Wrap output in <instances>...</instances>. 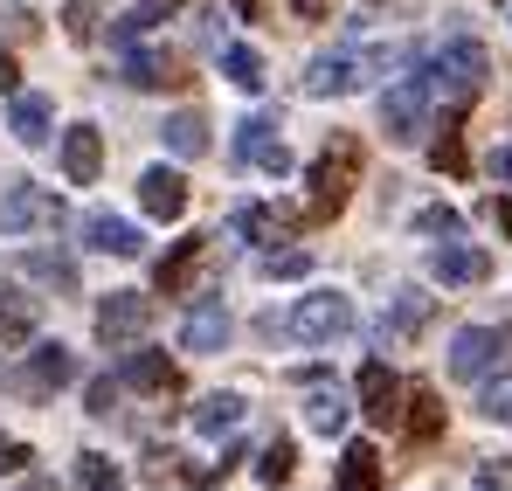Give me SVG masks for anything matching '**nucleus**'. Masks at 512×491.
<instances>
[{
	"label": "nucleus",
	"instance_id": "obj_20",
	"mask_svg": "<svg viewBox=\"0 0 512 491\" xmlns=\"http://www.w3.org/2000/svg\"><path fill=\"white\" fill-rule=\"evenodd\" d=\"M333 491H381V450H374V443H346L340 485Z\"/></svg>",
	"mask_w": 512,
	"mask_h": 491
},
{
	"label": "nucleus",
	"instance_id": "obj_43",
	"mask_svg": "<svg viewBox=\"0 0 512 491\" xmlns=\"http://www.w3.org/2000/svg\"><path fill=\"white\" fill-rule=\"evenodd\" d=\"M0 90H21V63H14L7 49H0Z\"/></svg>",
	"mask_w": 512,
	"mask_h": 491
},
{
	"label": "nucleus",
	"instance_id": "obj_17",
	"mask_svg": "<svg viewBox=\"0 0 512 491\" xmlns=\"http://www.w3.org/2000/svg\"><path fill=\"white\" fill-rule=\"evenodd\" d=\"M84 243L90 249H104V256H139V229H132V222H125V215H90L84 222Z\"/></svg>",
	"mask_w": 512,
	"mask_h": 491
},
{
	"label": "nucleus",
	"instance_id": "obj_26",
	"mask_svg": "<svg viewBox=\"0 0 512 491\" xmlns=\"http://www.w3.org/2000/svg\"><path fill=\"white\" fill-rule=\"evenodd\" d=\"M125 83H132V90H160V83H180V77H173L167 56H153V49H125Z\"/></svg>",
	"mask_w": 512,
	"mask_h": 491
},
{
	"label": "nucleus",
	"instance_id": "obj_36",
	"mask_svg": "<svg viewBox=\"0 0 512 491\" xmlns=\"http://www.w3.org/2000/svg\"><path fill=\"white\" fill-rule=\"evenodd\" d=\"M305 270H312L305 249H270V256H263V277H305Z\"/></svg>",
	"mask_w": 512,
	"mask_h": 491
},
{
	"label": "nucleus",
	"instance_id": "obj_25",
	"mask_svg": "<svg viewBox=\"0 0 512 491\" xmlns=\"http://www.w3.org/2000/svg\"><path fill=\"white\" fill-rule=\"evenodd\" d=\"M305 422H312L319 436H340V429H346V395H340V388H326L319 374H312V402H305Z\"/></svg>",
	"mask_w": 512,
	"mask_h": 491
},
{
	"label": "nucleus",
	"instance_id": "obj_6",
	"mask_svg": "<svg viewBox=\"0 0 512 491\" xmlns=\"http://www.w3.org/2000/svg\"><path fill=\"white\" fill-rule=\"evenodd\" d=\"M146 326H153V298L146 291H111L97 305V339L104 346H132V339H146Z\"/></svg>",
	"mask_w": 512,
	"mask_h": 491
},
{
	"label": "nucleus",
	"instance_id": "obj_38",
	"mask_svg": "<svg viewBox=\"0 0 512 491\" xmlns=\"http://www.w3.org/2000/svg\"><path fill=\"white\" fill-rule=\"evenodd\" d=\"M63 28H70V42H90V35H97V14H90V0H70Z\"/></svg>",
	"mask_w": 512,
	"mask_h": 491
},
{
	"label": "nucleus",
	"instance_id": "obj_15",
	"mask_svg": "<svg viewBox=\"0 0 512 491\" xmlns=\"http://www.w3.org/2000/svg\"><path fill=\"white\" fill-rule=\"evenodd\" d=\"M305 90H312V97H346V90H360V56H312Z\"/></svg>",
	"mask_w": 512,
	"mask_h": 491
},
{
	"label": "nucleus",
	"instance_id": "obj_7",
	"mask_svg": "<svg viewBox=\"0 0 512 491\" xmlns=\"http://www.w3.org/2000/svg\"><path fill=\"white\" fill-rule=\"evenodd\" d=\"M499 353H506V332L464 326L457 339H450V374H457V381H485V374L499 367Z\"/></svg>",
	"mask_w": 512,
	"mask_h": 491
},
{
	"label": "nucleus",
	"instance_id": "obj_27",
	"mask_svg": "<svg viewBox=\"0 0 512 491\" xmlns=\"http://www.w3.org/2000/svg\"><path fill=\"white\" fill-rule=\"evenodd\" d=\"M236 229H243L250 243H284V236H291V215H284V208H236Z\"/></svg>",
	"mask_w": 512,
	"mask_h": 491
},
{
	"label": "nucleus",
	"instance_id": "obj_8",
	"mask_svg": "<svg viewBox=\"0 0 512 491\" xmlns=\"http://www.w3.org/2000/svg\"><path fill=\"white\" fill-rule=\"evenodd\" d=\"M236 160L256 166V173H270V180L291 173V153H284V139H277L270 118H243V125H236Z\"/></svg>",
	"mask_w": 512,
	"mask_h": 491
},
{
	"label": "nucleus",
	"instance_id": "obj_32",
	"mask_svg": "<svg viewBox=\"0 0 512 491\" xmlns=\"http://www.w3.org/2000/svg\"><path fill=\"white\" fill-rule=\"evenodd\" d=\"M423 326H429V298H423V291H395L388 332H395V339H409V332H423Z\"/></svg>",
	"mask_w": 512,
	"mask_h": 491
},
{
	"label": "nucleus",
	"instance_id": "obj_23",
	"mask_svg": "<svg viewBox=\"0 0 512 491\" xmlns=\"http://www.w3.org/2000/svg\"><path fill=\"white\" fill-rule=\"evenodd\" d=\"M402 429H409V443H436L443 436V402L429 395V388H416V395H402Z\"/></svg>",
	"mask_w": 512,
	"mask_h": 491
},
{
	"label": "nucleus",
	"instance_id": "obj_29",
	"mask_svg": "<svg viewBox=\"0 0 512 491\" xmlns=\"http://www.w3.org/2000/svg\"><path fill=\"white\" fill-rule=\"evenodd\" d=\"M160 21H167V7H160V0H139V7H125V21H118L111 35H118V49H132V42H139V35H153Z\"/></svg>",
	"mask_w": 512,
	"mask_h": 491
},
{
	"label": "nucleus",
	"instance_id": "obj_46",
	"mask_svg": "<svg viewBox=\"0 0 512 491\" xmlns=\"http://www.w3.org/2000/svg\"><path fill=\"white\" fill-rule=\"evenodd\" d=\"M492 222H499V229L512 236V201H492Z\"/></svg>",
	"mask_w": 512,
	"mask_h": 491
},
{
	"label": "nucleus",
	"instance_id": "obj_47",
	"mask_svg": "<svg viewBox=\"0 0 512 491\" xmlns=\"http://www.w3.org/2000/svg\"><path fill=\"white\" fill-rule=\"evenodd\" d=\"M14 491H56V478H21Z\"/></svg>",
	"mask_w": 512,
	"mask_h": 491
},
{
	"label": "nucleus",
	"instance_id": "obj_13",
	"mask_svg": "<svg viewBox=\"0 0 512 491\" xmlns=\"http://www.w3.org/2000/svg\"><path fill=\"white\" fill-rule=\"evenodd\" d=\"M63 381H77L70 346H35V360H28V374H21V395H56Z\"/></svg>",
	"mask_w": 512,
	"mask_h": 491
},
{
	"label": "nucleus",
	"instance_id": "obj_45",
	"mask_svg": "<svg viewBox=\"0 0 512 491\" xmlns=\"http://www.w3.org/2000/svg\"><path fill=\"white\" fill-rule=\"evenodd\" d=\"M236 7V21H263V0H229Z\"/></svg>",
	"mask_w": 512,
	"mask_h": 491
},
{
	"label": "nucleus",
	"instance_id": "obj_35",
	"mask_svg": "<svg viewBox=\"0 0 512 491\" xmlns=\"http://www.w3.org/2000/svg\"><path fill=\"white\" fill-rule=\"evenodd\" d=\"M478 409H485V422H512V374H499V381H485Z\"/></svg>",
	"mask_w": 512,
	"mask_h": 491
},
{
	"label": "nucleus",
	"instance_id": "obj_24",
	"mask_svg": "<svg viewBox=\"0 0 512 491\" xmlns=\"http://www.w3.org/2000/svg\"><path fill=\"white\" fill-rule=\"evenodd\" d=\"M201 436H229L236 422H243V395H201L194 402V415H187Z\"/></svg>",
	"mask_w": 512,
	"mask_h": 491
},
{
	"label": "nucleus",
	"instance_id": "obj_12",
	"mask_svg": "<svg viewBox=\"0 0 512 491\" xmlns=\"http://www.w3.org/2000/svg\"><path fill=\"white\" fill-rule=\"evenodd\" d=\"M139 201H146L153 222H180V215H187V180H180L173 166H153V173L139 180Z\"/></svg>",
	"mask_w": 512,
	"mask_h": 491
},
{
	"label": "nucleus",
	"instance_id": "obj_2",
	"mask_svg": "<svg viewBox=\"0 0 512 491\" xmlns=\"http://www.w3.org/2000/svg\"><path fill=\"white\" fill-rule=\"evenodd\" d=\"M485 77H492V56H485L471 35L443 42V49H436V63H429V90H450L457 104H471V97L485 90Z\"/></svg>",
	"mask_w": 512,
	"mask_h": 491
},
{
	"label": "nucleus",
	"instance_id": "obj_33",
	"mask_svg": "<svg viewBox=\"0 0 512 491\" xmlns=\"http://www.w3.org/2000/svg\"><path fill=\"white\" fill-rule=\"evenodd\" d=\"M429 166H436V173H471V153H464L457 125H443V132H436V146H429Z\"/></svg>",
	"mask_w": 512,
	"mask_h": 491
},
{
	"label": "nucleus",
	"instance_id": "obj_10",
	"mask_svg": "<svg viewBox=\"0 0 512 491\" xmlns=\"http://www.w3.org/2000/svg\"><path fill=\"white\" fill-rule=\"evenodd\" d=\"M229 332H236L229 305H222V298H201V305L187 312V326H180V346H187V353H222Z\"/></svg>",
	"mask_w": 512,
	"mask_h": 491
},
{
	"label": "nucleus",
	"instance_id": "obj_22",
	"mask_svg": "<svg viewBox=\"0 0 512 491\" xmlns=\"http://www.w3.org/2000/svg\"><path fill=\"white\" fill-rule=\"evenodd\" d=\"M35 339V298L0 284V346H28Z\"/></svg>",
	"mask_w": 512,
	"mask_h": 491
},
{
	"label": "nucleus",
	"instance_id": "obj_3",
	"mask_svg": "<svg viewBox=\"0 0 512 491\" xmlns=\"http://www.w3.org/2000/svg\"><path fill=\"white\" fill-rule=\"evenodd\" d=\"M346 332H353V298L340 291H312L291 305V339H305V346H333Z\"/></svg>",
	"mask_w": 512,
	"mask_h": 491
},
{
	"label": "nucleus",
	"instance_id": "obj_28",
	"mask_svg": "<svg viewBox=\"0 0 512 491\" xmlns=\"http://www.w3.org/2000/svg\"><path fill=\"white\" fill-rule=\"evenodd\" d=\"M222 77L236 83V90H263V56H256L250 42H229L222 49Z\"/></svg>",
	"mask_w": 512,
	"mask_h": 491
},
{
	"label": "nucleus",
	"instance_id": "obj_34",
	"mask_svg": "<svg viewBox=\"0 0 512 491\" xmlns=\"http://www.w3.org/2000/svg\"><path fill=\"white\" fill-rule=\"evenodd\" d=\"M77 485H84V491H111V485H118V464L97 457V450H84V457H77Z\"/></svg>",
	"mask_w": 512,
	"mask_h": 491
},
{
	"label": "nucleus",
	"instance_id": "obj_5",
	"mask_svg": "<svg viewBox=\"0 0 512 491\" xmlns=\"http://www.w3.org/2000/svg\"><path fill=\"white\" fill-rule=\"evenodd\" d=\"M56 222H63V201L49 187H35V180L0 194V236H28V229H56Z\"/></svg>",
	"mask_w": 512,
	"mask_h": 491
},
{
	"label": "nucleus",
	"instance_id": "obj_16",
	"mask_svg": "<svg viewBox=\"0 0 512 491\" xmlns=\"http://www.w3.org/2000/svg\"><path fill=\"white\" fill-rule=\"evenodd\" d=\"M201 256H208V236H180V243L167 249V263H160V291H167V298H180V291L194 284Z\"/></svg>",
	"mask_w": 512,
	"mask_h": 491
},
{
	"label": "nucleus",
	"instance_id": "obj_40",
	"mask_svg": "<svg viewBox=\"0 0 512 491\" xmlns=\"http://www.w3.org/2000/svg\"><path fill=\"white\" fill-rule=\"evenodd\" d=\"M471 491H512V464H485V471L471 478Z\"/></svg>",
	"mask_w": 512,
	"mask_h": 491
},
{
	"label": "nucleus",
	"instance_id": "obj_31",
	"mask_svg": "<svg viewBox=\"0 0 512 491\" xmlns=\"http://www.w3.org/2000/svg\"><path fill=\"white\" fill-rule=\"evenodd\" d=\"M291 471H298V450L277 436V443H263V457H256V478L277 491V485H291Z\"/></svg>",
	"mask_w": 512,
	"mask_h": 491
},
{
	"label": "nucleus",
	"instance_id": "obj_1",
	"mask_svg": "<svg viewBox=\"0 0 512 491\" xmlns=\"http://www.w3.org/2000/svg\"><path fill=\"white\" fill-rule=\"evenodd\" d=\"M353 180H360V139H333L319 160H312V222H333L346 201H353Z\"/></svg>",
	"mask_w": 512,
	"mask_h": 491
},
{
	"label": "nucleus",
	"instance_id": "obj_44",
	"mask_svg": "<svg viewBox=\"0 0 512 491\" xmlns=\"http://www.w3.org/2000/svg\"><path fill=\"white\" fill-rule=\"evenodd\" d=\"M21 464H28V450L21 443H0V471H21Z\"/></svg>",
	"mask_w": 512,
	"mask_h": 491
},
{
	"label": "nucleus",
	"instance_id": "obj_19",
	"mask_svg": "<svg viewBox=\"0 0 512 491\" xmlns=\"http://www.w3.org/2000/svg\"><path fill=\"white\" fill-rule=\"evenodd\" d=\"M118 381H125V388H139V395H167V388H173V367H167V353H125Z\"/></svg>",
	"mask_w": 512,
	"mask_h": 491
},
{
	"label": "nucleus",
	"instance_id": "obj_14",
	"mask_svg": "<svg viewBox=\"0 0 512 491\" xmlns=\"http://www.w3.org/2000/svg\"><path fill=\"white\" fill-rule=\"evenodd\" d=\"M63 173H70L77 187H90V180L104 173V139H97V125H70V132H63Z\"/></svg>",
	"mask_w": 512,
	"mask_h": 491
},
{
	"label": "nucleus",
	"instance_id": "obj_37",
	"mask_svg": "<svg viewBox=\"0 0 512 491\" xmlns=\"http://www.w3.org/2000/svg\"><path fill=\"white\" fill-rule=\"evenodd\" d=\"M416 229H423V236H457L464 222H457V208H423V215H416Z\"/></svg>",
	"mask_w": 512,
	"mask_h": 491
},
{
	"label": "nucleus",
	"instance_id": "obj_30",
	"mask_svg": "<svg viewBox=\"0 0 512 491\" xmlns=\"http://www.w3.org/2000/svg\"><path fill=\"white\" fill-rule=\"evenodd\" d=\"M28 270H35L42 284H56V291H77V263H70L63 249H28Z\"/></svg>",
	"mask_w": 512,
	"mask_h": 491
},
{
	"label": "nucleus",
	"instance_id": "obj_39",
	"mask_svg": "<svg viewBox=\"0 0 512 491\" xmlns=\"http://www.w3.org/2000/svg\"><path fill=\"white\" fill-rule=\"evenodd\" d=\"M146 478H153V485L180 478V457H173V450H146Z\"/></svg>",
	"mask_w": 512,
	"mask_h": 491
},
{
	"label": "nucleus",
	"instance_id": "obj_18",
	"mask_svg": "<svg viewBox=\"0 0 512 491\" xmlns=\"http://www.w3.org/2000/svg\"><path fill=\"white\" fill-rule=\"evenodd\" d=\"M49 97H35V90H14V118H7V132L21 139V146H42L49 139Z\"/></svg>",
	"mask_w": 512,
	"mask_h": 491
},
{
	"label": "nucleus",
	"instance_id": "obj_41",
	"mask_svg": "<svg viewBox=\"0 0 512 491\" xmlns=\"http://www.w3.org/2000/svg\"><path fill=\"white\" fill-rule=\"evenodd\" d=\"M111 402H118V388L111 381H90V415H111Z\"/></svg>",
	"mask_w": 512,
	"mask_h": 491
},
{
	"label": "nucleus",
	"instance_id": "obj_9",
	"mask_svg": "<svg viewBox=\"0 0 512 491\" xmlns=\"http://www.w3.org/2000/svg\"><path fill=\"white\" fill-rule=\"evenodd\" d=\"M360 415H367L374 429H395V422H402V381H395L381 360L360 367Z\"/></svg>",
	"mask_w": 512,
	"mask_h": 491
},
{
	"label": "nucleus",
	"instance_id": "obj_4",
	"mask_svg": "<svg viewBox=\"0 0 512 491\" xmlns=\"http://www.w3.org/2000/svg\"><path fill=\"white\" fill-rule=\"evenodd\" d=\"M423 125H429V77H402L381 97V132H388L395 146H416Z\"/></svg>",
	"mask_w": 512,
	"mask_h": 491
},
{
	"label": "nucleus",
	"instance_id": "obj_21",
	"mask_svg": "<svg viewBox=\"0 0 512 491\" xmlns=\"http://www.w3.org/2000/svg\"><path fill=\"white\" fill-rule=\"evenodd\" d=\"M160 139H167L180 160H201V153H208V118H201V111H173L167 125H160Z\"/></svg>",
	"mask_w": 512,
	"mask_h": 491
},
{
	"label": "nucleus",
	"instance_id": "obj_42",
	"mask_svg": "<svg viewBox=\"0 0 512 491\" xmlns=\"http://www.w3.org/2000/svg\"><path fill=\"white\" fill-rule=\"evenodd\" d=\"M485 166H492V180H506V187H512V146H499V153H492Z\"/></svg>",
	"mask_w": 512,
	"mask_h": 491
},
{
	"label": "nucleus",
	"instance_id": "obj_11",
	"mask_svg": "<svg viewBox=\"0 0 512 491\" xmlns=\"http://www.w3.org/2000/svg\"><path fill=\"white\" fill-rule=\"evenodd\" d=\"M429 277L436 284H485L492 277V256L471 249V243H443V249H429Z\"/></svg>",
	"mask_w": 512,
	"mask_h": 491
}]
</instances>
